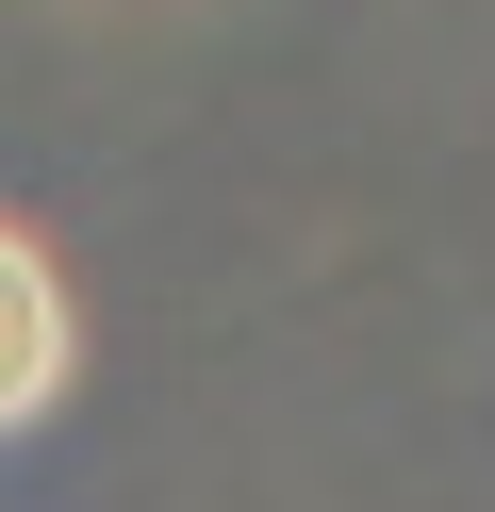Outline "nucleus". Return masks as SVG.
I'll return each instance as SVG.
<instances>
[{"label": "nucleus", "mask_w": 495, "mask_h": 512, "mask_svg": "<svg viewBox=\"0 0 495 512\" xmlns=\"http://www.w3.org/2000/svg\"><path fill=\"white\" fill-rule=\"evenodd\" d=\"M66 364H83V314H66V265L33 232H0V430H33V413L66 397Z\"/></svg>", "instance_id": "f257e3e1"}]
</instances>
